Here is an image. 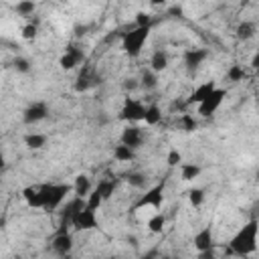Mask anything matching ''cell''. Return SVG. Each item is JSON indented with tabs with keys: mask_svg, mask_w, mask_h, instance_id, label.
I'll return each mask as SVG.
<instances>
[{
	"mask_svg": "<svg viewBox=\"0 0 259 259\" xmlns=\"http://www.w3.org/2000/svg\"><path fill=\"white\" fill-rule=\"evenodd\" d=\"M166 162H168V166H180V164H182V154H180L178 150H170Z\"/></svg>",
	"mask_w": 259,
	"mask_h": 259,
	"instance_id": "31",
	"label": "cell"
},
{
	"mask_svg": "<svg viewBox=\"0 0 259 259\" xmlns=\"http://www.w3.org/2000/svg\"><path fill=\"white\" fill-rule=\"evenodd\" d=\"M14 67H16V71H20V73H28V71H30V63H28L26 59H22V57L14 59Z\"/></svg>",
	"mask_w": 259,
	"mask_h": 259,
	"instance_id": "33",
	"label": "cell"
},
{
	"mask_svg": "<svg viewBox=\"0 0 259 259\" xmlns=\"http://www.w3.org/2000/svg\"><path fill=\"white\" fill-rule=\"evenodd\" d=\"M204 198H206V194H204V190H202V188L194 186V188H190V190H188V202H190V204H192L194 208L202 206Z\"/></svg>",
	"mask_w": 259,
	"mask_h": 259,
	"instance_id": "25",
	"label": "cell"
},
{
	"mask_svg": "<svg viewBox=\"0 0 259 259\" xmlns=\"http://www.w3.org/2000/svg\"><path fill=\"white\" fill-rule=\"evenodd\" d=\"M105 259H119V257H113V255H111V257H105Z\"/></svg>",
	"mask_w": 259,
	"mask_h": 259,
	"instance_id": "36",
	"label": "cell"
},
{
	"mask_svg": "<svg viewBox=\"0 0 259 259\" xmlns=\"http://www.w3.org/2000/svg\"><path fill=\"white\" fill-rule=\"evenodd\" d=\"M57 259H69V257H57Z\"/></svg>",
	"mask_w": 259,
	"mask_h": 259,
	"instance_id": "37",
	"label": "cell"
},
{
	"mask_svg": "<svg viewBox=\"0 0 259 259\" xmlns=\"http://www.w3.org/2000/svg\"><path fill=\"white\" fill-rule=\"evenodd\" d=\"M227 79H229L231 83L245 81V79H247V71H245V67H241V65H231V67L227 69Z\"/></svg>",
	"mask_w": 259,
	"mask_h": 259,
	"instance_id": "23",
	"label": "cell"
},
{
	"mask_svg": "<svg viewBox=\"0 0 259 259\" xmlns=\"http://www.w3.org/2000/svg\"><path fill=\"white\" fill-rule=\"evenodd\" d=\"M34 10H36V4L34 2H18L16 4V12L20 16H30Z\"/></svg>",
	"mask_w": 259,
	"mask_h": 259,
	"instance_id": "29",
	"label": "cell"
},
{
	"mask_svg": "<svg viewBox=\"0 0 259 259\" xmlns=\"http://www.w3.org/2000/svg\"><path fill=\"white\" fill-rule=\"evenodd\" d=\"M146 227H148V231H150L152 235H160V233L164 231V227H166V217H164L162 212H156V214H152V217L148 219Z\"/></svg>",
	"mask_w": 259,
	"mask_h": 259,
	"instance_id": "19",
	"label": "cell"
},
{
	"mask_svg": "<svg viewBox=\"0 0 259 259\" xmlns=\"http://www.w3.org/2000/svg\"><path fill=\"white\" fill-rule=\"evenodd\" d=\"M198 259H217V253H214V249L202 251V253H198Z\"/></svg>",
	"mask_w": 259,
	"mask_h": 259,
	"instance_id": "34",
	"label": "cell"
},
{
	"mask_svg": "<svg viewBox=\"0 0 259 259\" xmlns=\"http://www.w3.org/2000/svg\"><path fill=\"white\" fill-rule=\"evenodd\" d=\"M162 202H164V184H154L140 196V200L136 202V210H140L144 206H152L158 210L162 206Z\"/></svg>",
	"mask_w": 259,
	"mask_h": 259,
	"instance_id": "6",
	"label": "cell"
},
{
	"mask_svg": "<svg viewBox=\"0 0 259 259\" xmlns=\"http://www.w3.org/2000/svg\"><path fill=\"white\" fill-rule=\"evenodd\" d=\"M22 198L30 208H42V186H26Z\"/></svg>",
	"mask_w": 259,
	"mask_h": 259,
	"instance_id": "14",
	"label": "cell"
},
{
	"mask_svg": "<svg viewBox=\"0 0 259 259\" xmlns=\"http://www.w3.org/2000/svg\"><path fill=\"white\" fill-rule=\"evenodd\" d=\"M24 144H26V148H30V150H40V148L47 144V136H45V134H28V136L24 138Z\"/></svg>",
	"mask_w": 259,
	"mask_h": 259,
	"instance_id": "24",
	"label": "cell"
},
{
	"mask_svg": "<svg viewBox=\"0 0 259 259\" xmlns=\"http://www.w3.org/2000/svg\"><path fill=\"white\" fill-rule=\"evenodd\" d=\"M255 32H257V26H255V22H251V20H243V22H239V26H237V38H241V40L253 38Z\"/></svg>",
	"mask_w": 259,
	"mask_h": 259,
	"instance_id": "20",
	"label": "cell"
},
{
	"mask_svg": "<svg viewBox=\"0 0 259 259\" xmlns=\"http://www.w3.org/2000/svg\"><path fill=\"white\" fill-rule=\"evenodd\" d=\"M194 249H196V253L214 249V243H212V229H210V227H202V229L194 235Z\"/></svg>",
	"mask_w": 259,
	"mask_h": 259,
	"instance_id": "12",
	"label": "cell"
},
{
	"mask_svg": "<svg viewBox=\"0 0 259 259\" xmlns=\"http://www.w3.org/2000/svg\"><path fill=\"white\" fill-rule=\"evenodd\" d=\"M257 249V221L251 219L247 225H243L235 237L229 243V253L237 257H245Z\"/></svg>",
	"mask_w": 259,
	"mask_h": 259,
	"instance_id": "1",
	"label": "cell"
},
{
	"mask_svg": "<svg viewBox=\"0 0 259 259\" xmlns=\"http://www.w3.org/2000/svg\"><path fill=\"white\" fill-rule=\"evenodd\" d=\"M144 89H154L156 85H158V77H156V73H152V71H146L144 75H142V83H140Z\"/></svg>",
	"mask_w": 259,
	"mask_h": 259,
	"instance_id": "28",
	"label": "cell"
},
{
	"mask_svg": "<svg viewBox=\"0 0 259 259\" xmlns=\"http://www.w3.org/2000/svg\"><path fill=\"white\" fill-rule=\"evenodd\" d=\"M4 166H6V160H4V154L0 152V170H4Z\"/></svg>",
	"mask_w": 259,
	"mask_h": 259,
	"instance_id": "35",
	"label": "cell"
},
{
	"mask_svg": "<svg viewBox=\"0 0 259 259\" xmlns=\"http://www.w3.org/2000/svg\"><path fill=\"white\" fill-rule=\"evenodd\" d=\"M178 123H180V127H182L184 132H194V130H196V119H194L190 113H182L180 119H178Z\"/></svg>",
	"mask_w": 259,
	"mask_h": 259,
	"instance_id": "27",
	"label": "cell"
},
{
	"mask_svg": "<svg viewBox=\"0 0 259 259\" xmlns=\"http://www.w3.org/2000/svg\"><path fill=\"white\" fill-rule=\"evenodd\" d=\"M166 69H168V55H166V51L156 49L152 53V57H150V71L158 75V73H162Z\"/></svg>",
	"mask_w": 259,
	"mask_h": 259,
	"instance_id": "16",
	"label": "cell"
},
{
	"mask_svg": "<svg viewBox=\"0 0 259 259\" xmlns=\"http://www.w3.org/2000/svg\"><path fill=\"white\" fill-rule=\"evenodd\" d=\"M113 158H115L117 162H132V160L136 158V150H132V148H127V146H123V144H119V146L113 148Z\"/></svg>",
	"mask_w": 259,
	"mask_h": 259,
	"instance_id": "22",
	"label": "cell"
},
{
	"mask_svg": "<svg viewBox=\"0 0 259 259\" xmlns=\"http://www.w3.org/2000/svg\"><path fill=\"white\" fill-rule=\"evenodd\" d=\"M225 97H227V89L217 87V89H214V91H212L204 101H200V103L196 105L198 115H202V117H210L212 113H217V109L223 105Z\"/></svg>",
	"mask_w": 259,
	"mask_h": 259,
	"instance_id": "5",
	"label": "cell"
},
{
	"mask_svg": "<svg viewBox=\"0 0 259 259\" xmlns=\"http://www.w3.org/2000/svg\"><path fill=\"white\" fill-rule=\"evenodd\" d=\"M121 144L127 146V148H132V150L140 148L144 144V132H142V127L132 125V123L125 125L123 132H121Z\"/></svg>",
	"mask_w": 259,
	"mask_h": 259,
	"instance_id": "8",
	"label": "cell"
},
{
	"mask_svg": "<svg viewBox=\"0 0 259 259\" xmlns=\"http://www.w3.org/2000/svg\"><path fill=\"white\" fill-rule=\"evenodd\" d=\"M47 115H49L47 105H45L42 101H36V103L28 105V107L24 109V113H22V121H24V123H38V121H42Z\"/></svg>",
	"mask_w": 259,
	"mask_h": 259,
	"instance_id": "10",
	"label": "cell"
},
{
	"mask_svg": "<svg viewBox=\"0 0 259 259\" xmlns=\"http://www.w3.org/2000/svg\"><path fill=\"white\" fill-rule=\"evenodd\" d=\"M206 57H208V51L206 49H188L184 53V65H186V69L192 71V69L200 67L206 61Z\"/></svg>",
	"mask_w": 259,
	"mask_h": 259,
	"instance_id": "13",
	"label": "cell"
},
{
	"mask_svg": "<svg viewBox=\"0 0 259 259\" xmlns=\"http://www.w3.org/2000/svg\"><path fill=\"white\" fill-rule=\"evenodd\" d=\"M36 32H38V24H36V22H26V24L20 28V36H22L24 40L36 38Z\"/></svg>",
	"mask_w": 259,
	"mask_h": 259,
	"instance_id": "26",
	"label": "cell"
},
{
	"mask_svg": "<svg viewBox=\"0 0 259 259\" xmlns=\"http://www.w3.org/2000/svg\"><path fill=\"white\" fill-rule=\"evenodd\" d=\"M53 251L59 255V257H69V253L73 251V235L67 233V231H61L55 239H53Z\"/></svg>",
	"mask_w": 259,
	"mask_h": 259,
	"instance_id": "9",
	"label": "cell"
},
{
	"mask_svg": "<svg viewBox=\"0 0 259 259\" xmlns=\"http://www.w3.org/2000/svg\"><path fill=\"white\" fill-rule=\"evenodd\" d=\"M214 89H217V83H214L212 79H210V81H202V83H198V85L192 89V93L188 95L186 105H198V103L204 101Z\"/></svg>",
	"mask_w": 259,
	"mask_h": 259,
	"instance_id": "7",
	"label": "cell"
},
{
	"mask_svg": "<svg viewBox=\"0 0 259 259\" xmlns=\"http://www.w3.org/2000/svg\"><path fill=\"white\" fill-rule=\"evenodd\" d=\"M81 61H83V53H81L77 47H69V49H65V53L61 55L59 65H61V69L71 71V69H75Z\"/></svg>",
	"mask_w": 259,
	"mask_h": 259,
	"instance_id": "11",
	"label": "cell"
},
{
	"mask_svg": "<svg viewBox=\"0 0 259 259\" xmlns=\"http://www.w3.org/2000/svg\"><path fill=\"white\" fill-rule=\"evenodd\" d=\"M150 36V26H136L127 32H123L121 36V49L127 57L136 59L142 55V49H144V42L148 40Z\"/></svg>",
	"mask_w": 259,
	"mask_h": 259,
	"instance_id": "2",
	"label": "cell"
},
{
	"mask_svg": "<svg viewBox=\"0 0 259 259\" xmlns=\"http://www.w3.org/2000/svg\"><path fill=\"white\" fill-rule=\"evenodd\" d=\"M69 192H73L71 184H42V208L57 210L65 202Z\"/></svg>",
	"mask_w": 259,
	"mask_h": 259,
	"instance_id": "3",
	"label": "cell"
},
{
	"mask_svg": "<svg viewBox=\"0 0 259 259\" xmlns=\"http://www.w3.org/2000/svg\"><path fill=\"white\" fill-rule=\"evenodd\" d=\"M200 172H202V168H200L198 164H194V162H182V164H180V178H182L184 182L196 180V178L200 176Z\"/></svg>",
	"mask_w": 259,
	"mask_h": 259,
	"instance_id": "17",
	"label": "cell"
},
{
	"mask_svg": "<svg viewBox=\"0 0 259 259\" xmlns=\"http://www.w3.org/2000/svg\"><path fill=\"white\" fill-rule=\"evenodd\" d=\"M144 121H146V125H158V123L162 121V109H160L158 103H150V105H146Z\"/></svg>",
	"mask_w": 259,
	"mask_h": 259,
	"instance_id": "18",
	"label": "cell"
},
{
	"mask_svg": "<svg viewBox=\"0 0 259 259\" xmlns=\"http://www.w3.org/2000/svg\"><path fill=\"white\" fill-rule=\"evenodd\" d=\"M144 113H146V105L140 99H136V97H125L123 99V105H121V111H119V117L123 121H130L134 125L138 121H144Z\"/></svg>",
	"mask_w": 259,
	"mask_h": 259,
	"instance_id": "4",
	"label": "cell"
},
{
	"mask_svg": "<svg viewBox=\"0 0 259 259\" xmlns=\"http://www.w3.org/2000/svg\"><path fill=\"white\" fill-rule=\"evenodd\" d=\"M105 200H103V194H101V190L95 186L89 194H87V198H85V208H89V210H95L97 212V208L103 204Z\"/></svg>",
	"mask_w": 259,
	"mask_h": 259,
	"instance_id": "21",
	"label": "cell"
},
{
	"mask_svg": "<svg viewBox=\"0 0 259 259\" xmlns=\"http://www.w3.org/2000/svg\"><path fill=\"white\" fill-rule=\"evenodd\" d=\"M136 24L138 26H150L152 24V16L148 12H138L136 14Z\"/></svg>",
	"mask_w": 259,
	"mask_h": 259,
	"instance_id": "32",
	"label": "cell"
},
{
	"mask_svg": "<svg viewBox=\"0 0 259 259\" xmlns=\"http://www.w3.org/2000/svg\"><path fill=\"white\" fill-rule=\"evenodd\" d=\"M71 188H73L75 198H87V194L93 190L91 180H89V176H85V174H79V176L75 178V182L71 184Z\"/></svg>",
	"mask_w": 259,
	"mask_h": 259,
	"instance_id": "15",
	"label": "cell"
},
{
	"mask_svg": "<svg viewBox=\"0 0 259 259\" xmlns=\"http://www.w3.org/2000/svg\"><path fill=\"white\" fill-rule=\"evenodd\" d=\"M127 184L130 186H136V188H142V186H146V178H144V174H130L127 176Z\"/></svg>",
	"mask_w": 259,
	"mask_h": 259,
	"instance_id": "30",
	"label": "cell"
}]
</instances>
